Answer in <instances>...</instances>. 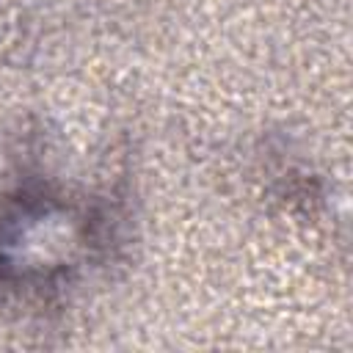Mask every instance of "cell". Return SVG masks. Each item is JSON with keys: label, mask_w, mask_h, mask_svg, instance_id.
Wrapping results in <instances>:
<instances>
[{"label": "cell", "mask_w": 353, "mask_h": 353, "mask_svg": "<svg viewBox=\"0 0 353 353\" xmlns=\"http://www.w3.org/2000/svg\"><path fill=\"white\" fill-rule=\"evenodd\" d=\"M94 243V221L55 196H22L0 210V281L44 287L69 276Z\"/></svg>", "instance_id": "1"}]
</instances>
